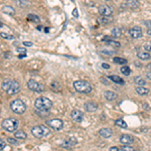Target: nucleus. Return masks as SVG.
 Wrapping results in <instances>:
<instances>
[{
	"mask_svg": "<svg viewBox=\"0 0 151 151\" xmlns=\"http://www.w3.org/2000/svg\"><path fill=\"white\" fill-rule=\"evenodd\" d=\"M2 90L9 95H15L20 91V85L16 81L4 80L2 83Z\"/></svg>",
	"mask_w": 151,
	"mask_h": 151,
	"instance_id": "nucleus-1",
	"label": "nucleus"
},
{
	"mask_svg": "<svg viewBox=\"0 0 151 151\" xmlns=\"http://www.w3.org/2000/svg\"><path fill=\"white\" fill-rule=\"evenodd\" d=\"M34 107L39 111H49L53 107V102L47 97H39L34 102Z\"/></svg>",
	"mask_w": 151,
	"mask_h": 151,
	"instance_id": "nucleus-2",
	"label": "nucleus"
},
{
	"mask_svg": "<svg viewBox=\"0 0 151 151\" xmlns=\"http://www.w3.org/2000/svg\"><path fill=\"white\" fill-rule=\"evenodd\" d=\"M73 86H74L75 90H76L77 92H79V93L89 94V93H91L92 92V86L90 85L88 82L83 81V80L75 81L74 84H73Z\"/></svg>",
	"mask_w": 151,
	"mask_h": 151,
	"instance_id": "nucleus-3",
	"label": "nucleus"
},
{
	"mask_svg": "<svg viewBox=\"0 0 151 151\" xmlns=\"http://www.w3.org/2000/svg\"><path fill=\"white\" fill-rule=\"evenodd\" d=\"M2 128L7 132H14L18 128V121L15 118H7L2 121Z\"/></svg>",
	"mask_w": 151,
	"mask_h": 151,
	"instance_id": "nucleus-4",
	"label": "nucleus"
},
{
	"mask_svg": "<svg viewBox=\"0 0 151 151\" xmlns=\"http://www.w3.org/2000/svg\"><path fill=\"white\" fill-rule=\"evenodd\" d=\"M10 108L11 110L14 113L18 114V115H21L25 112L26 110V105L22 102L19 99H16V100H13L12 102L10 103Z\"/></svg>",
	"mask_w": 151,
	"mask_h": 151,
	"instance_id": "nucleus-5",
	"label": "nucleus"
},
{
	"mask_svg": "<svg viewBox=\"0 0 151 151\" xmlns=\"http://www.w3.org/2000/svg\"><path fill=\"white\" fill-rule=\"evenodd\" d=\"M31 134L35 138H41V137L47 136V135L49 134V129L43 125L33 126L31 128Z\"/></svg>",
	"mask_w": 151,
	"mask_h": 151,
	"instance_id": "nucleus-6",
	"label": "nucleus"
},
{
	"mask_svg": "<svg viewBox=\"0 0 151 151\" xmlns=\"http://www.w3.org/2000/svg\"><path fill=\"white\" fill-rule=\"evenodd\" d=\"M47 125L49 126L51 128H53V130H62L64 128V122L61 119H51L47 120Z\"/></svg>",
	"mask_w": 151,
	"mask_h": 151,
	"instance_id": "nucleus-7",
	"label": "nucleus"
},
{
	"mask_svg": "<svg viewBox=\"0 0 151 151\" xmlns=\"http://www.w3.org/2000/svg\"><path fill=\"white\" fill-rule=\"evenodd\" d=\"M27 87L29 90H31V91H33V92H37V93H41V92L45 91L43 85L33 81V80H29V81L27 82Z\"/></svg>",
	"mask_w": 151,
	"mask_h": 151,
	"instance_id": "nucleus-8",
	"label": "nucleus"
},
{
	"mask_svg": "<svg viewBox=\"0 0 151 151\" xmlns=\"http://www.w3.org/2000/svg\"><path fill=\"white\" fill-rule=\"evenodd\" d=\"M98 11H99V13L102 15V16L109 17V16H111V15L113 14V12H114V9H113V7L110 6V5L103 4V5H100V6H99Z\"/></svg>",
	"mask_w": 151,
	"mask_h": 151,
	"instance_id": "nucleus-9",
	"label": "nucleus"
},
{
	"mask_svg": "<svg viewBox=\"0 0 151 151\" xmlns=\"http://www.w3.org/2000/svg\"><path fill=\"white\" fill-rule=\"evenodd\" d=\"M71 117H72V119L74 120L75 122L81 123V122L83 121L84 114H83V112H81L80 110H73L72 113H71Z\"/></svg>",
	"mask_w": 151,
	"mask_h": 151,
	"instance_id": "nucleus-10",
	"label": "nucleus"
},
{
	"mask_svg": "<svg viewBox=\"0 0 151 151\" xmlns=\"http://www.w3.org/2000/svg\"><path fill=\"white\" fill-rule=\"evenodd\" d=\"M129 34L133 39H140V37H142L143 32H142V29L139 26H135V27H132L129 30Z\"/></svg>",
	"mask_w": 151,
	"mask_h": 151,
	"instance_id": "nucleus-11",
	"label": "nucleus"
},
{
	"mask_svg": "<svg viewBox=\"0 0 151 151\" xmlns=\"http://www.w3.org/2000/svg\"><path fill=\"white\" fill-rule=\"evenodd\" d=\"M120 142L122 144L131 145L132 143H134V137L128 134H122L121 137H120Z\"/></svg>",
	"mask_w": 151,
	"mask_h": 151,
	"instance_id": "nucleus-12",
	"label": "nucleus"
},
{
	"mask_svg": "<svg viewBox=\"0 0 151 151\" xmlns=\"http://www.w3.org/2000/svg\"><path fill=\"white\" fill-rule=\"evenodd\" d=\"M84 108L88 111V112H95L98 110V104L95 102H87L84 105Z\"/></svg>",
	"mask_w": 151,
	"mask_h": 151,
	"instance_id": "nucleus-13",
	"label": "nucleus"
},
{
	"mask_svg": "<svg viewBox=\"0 0 151 151\" xmlns=\"http://www.w3.org/2000/svg\"><path fill=\"white\" fill-rule=\"evenodd\" d=\"M99 134L103 138H110L113 135V131L110 128H102V129L99 131Z\"/></svg>",
	"mask_w": 151,
	"mask_h": 151,
	"instance_id": "nucleus-14",
	"label": "nucleus"
},
{
	"mask_svg": "<svg viewBox=\"0 0 151 151\" xmlns=\"http://www.w3.org/2000/svg\"><path fill=\"white\" fill-rule=\"evenodd\" d=\"M104 96L108 101H114V100H116L118 97L117 94H116L115 92H112V91H106L104 93Z\"/></svg>",
	"mask_w": 151,
	"mask_h": 151,
	"instance_id": "nucleus-15",
	"label": "nucleus"
},
{
	"mask_svg": "<svg viewBox=\"0 0 151 151\" xmlns=\"http://www.w3.org/2000/svg\"><path fill=\"white\" fill-rule=\"evenodd\" d=\"M139 1L138 0H127L126 1V6L131 9H137L139 7Z\"/></svg>",
	"mask_w": 151,
	"mask_h": 151,
	"instance_id": "nucleus-16",
	"label": "nucleus"
},
{
	"mask_svg": "<svg viewBox=\"0 0 151 151\" xmlns=\"http://www.w3.org/2000/svg\"><path fill=\"white\" fill-rule=\"evenodd\" d=\"M149 90L147 88H145L144 86H139V87L136 88V93L140 96H146L149 94Z\"/></svg>",
	"mask_w": 151,
	"mask_h": 151,
	"instance_id": "nucleus-17",
	"label": "nucleus"
},
{
	"mask_svg": "<svg viewBox=\"0 0 151 151\" xmlns=\"http://www.w3.org/2000/svg\"><path fill=\"white\" fill-rule=\"evenodd\" d=\"M109 80H111V81L114 82V83H116V84H120V85H124V84H125V82H124L120 77L116 76V75H111V76H109Z\"/></svg>",
	"mask_w": 151,
	"mask_h": 151,
	"instance_id": "nucleus-18",
	"label": "nucleus"
},
{
	"mask_svg": "<svg viewBox=\"0 0 151 151\" xmlns=\"http://www.w3.org/2000/svg\"><path fill=\"white\" fill-rule=\"evenodd\" d=\"M137 57H138L140 60L145 61V60H150L151 59V55L150 53H145V51H140V53H137Z\"/></svg>",
	"mask_w": 151,
	"mask_h": 151,
	"instance_id": "nucleus-19",
	"label": "nucleus"
},
{
	"mask_svg": "<svg viewBox=\"0 0 151 151\" xmlns=\"http://www.w3.org/2000/svg\"><path fill=\"white\" fill-rule=\"evenodd\" d=\"M2 11L5 13V14H8V15H14L15 14V10L13 7L11 6H3L2 7Z\"/></svg>",
	"mask_w": 151,
	"mask_h": 151,
	"instance_id": "nucleus-20",
	"label": "nucleus"
},
{
	"mask_svg": "<svg viewBox=\"0 0 151 151\" xmlns=\"http://www.w3.org/2000/svg\"><path fill=\"white\" fill-rule=\"evenodd\" d=\"M14 136H15V138H17V139H26L27 135H26V133L24 131H22V130H19V131L15 132Z\"/></svg>",
	"mask_w": 151,
	"mask_h": 151,
	"instance_id": "nucleus-21",
	"label": "nucleus"
},
{
	"mask_svg": "<svg viewBox=\"0 0 151 151\" xmlns=\"http://www.w3.org/2000/svg\"><path fill=\"white\" fill-rule=\"evenodd\" d=\"M134 82L137 86H146V81L143 79L142 77L138 76V77H135L134 78Z\"/></svg>",
	"mask_w": 151,
	"mask_h": 151,
	"instance_id": "nucleus-22",
	"label": "nucleus"
},
{
	"mask_svg": "<svg viewBox=\"0 0 151 151\" xmlns=\"http://www.w3.org/2000/svg\"><path fill=\"white\" fill-rule=\"evenodd\" d=\"M112 35L114 36V37H120V36L122 35V30L120 29L119 27H114L112 29Z\"/></svg>",
	"mask_w": 151,
	"mask_h": 151,
	"instance_id": "nucleus-23",
	"label": "nucleus"
},
{
	"mask_svg": "<svg viewBox=\"0 0 151 151\" xmlns=\"http://www.w3.org/2000/svg\"><path fill=\"white\" fill-rule=\"evenodd\" d=\"M115 124H116V126H118V127H121V128H124V129L128 127V126H127V123H126V122L124 121L123 119H121V118H120V119H117V120H116V121H115Z\"/></svg>",
	"mask_w": 151,
	"mask_h": 151,
	"instance_id": "nucleus-24",
	"label": "nucleus"
},
{
	"mask_svg": "<svg viewBox=\"0 0 151 151\" xmlns=\"http://www.w3.org/2000/svg\"><path fill=\"white\" fill-rule=\"evenodd\" d=\"M113 61H114V63H116V64H119V65H126V64H127V60H126V59L119 58V57H116V58H114V59H113Z\"/></svg>",
	"mask_w": 151,
	"mask_h": 151,
	"instance_id": "nucleus-25",
	"label": "nucleus"
},
{
	"mask_svg": "<svg viewBox=\"0 0 151 151\" xmlns=\"http://www.w3.org/2000/svg\"><path fill=\"white\" fill-rule=\"evenodd\" d=\"M27 19H29L32 22H39V17L35 14H28Z\"/></svg>",
	"mask_w": 151,
	"mask_h": 151,
	"instance_id": "nucleus-26",
	"label": "nucleus"
},
{
	"mask_svg": "<svg viewBox=\"0 0 151 151\" xmlns=\"http://www.w3.org/2000/svg\"><path fill=\"white\" fill-rule=\"evenodd\" d=\"M121 73L123 75H125V76H129V75L131 74V69L127 66H124L121 68Z\"/></svg>",
	"mask_w": 151,
	"mask_h": 151,
	"instance_id": "nucleus-27",
	"label": "nucleus"
},
{
	"mask_svg": "<svg viewBox=\"0 0 151 151\" xmlns=\"http://www.w3.org/2000/svg\"><path fill=\"white\" fill-rule=\"evenodd\" d=\"M0 36H1L2 39H7V41H12V39H14V36L11 35V34L5 33V32H1V33H0Z\"/></svg>",
	"mask_w": 151,
	"mask_h": 151,
	"instance_id": "nucleus-28",
	"label": "nucleus"
},
{
	"mask_svg": "<svg viewBox=\"0 0 151 151\" xmlns=\"http://www.w3.org/2000/svg\"><path fill=\"white\" fill-rule=\"evenodd\" d=\"M105 43H107L108 45H112V47H119L120 45V43H118V41H113V39H109V41H105Z\"/></svg>",
	"mask_w": 151,
	"mask_h": 151,
	"instance_id": "nucleus-29",
	"label": "nucleus"
},
{
	"mask_svg": "<svg viewBox=\"0 0 151 151\" xmlns=\"http://www.w3.org/2000/svg\"><path fill=\"white\" fill-rule=\"evenodd\" d=\"M121 150H123V151H127V150L132 151V150H134V148H133V147H132V146H130V145L123 144V146L121 147Z\"/></svg>",
	"mask_w": 151,
	"mask_h": 151,
	"instance_id": "nucleus-30",
	"label": "nucleus"
},
{
	"mask_svg": "<svg viewBox=\"0 0 151 151\" xmlns=\"http://www.w3.org/2000/svg\"><path fill=\"white\" fill-rule=\"evenodd\" d=\"M16 51L18 53H26V49L24 47H16Z\"/></svg>",
	"mask_w": 151,
	"mask_h": 151,
	"instance_id": "nucleus-31",
	"label": "nucleus"
},
{
	"mask_svg": "<svg viewBox=\"0 0 151 151\" xmlns=\"http://www.w3.org/2000/svg\"><path fill=\"white\" fill-rule=\"evenodd\" d=\"M7 142H9L10 144H12V145H17V141L13 138H7Z\"/></svg>",
	"mask_w": 151,
	"mask_h": 151,
	"instance_id": "nucleus-32",
	"label": "nucleus"
},
{
	"mask_svg": "<svg viewBox=\"0 0 151 151\" xmlns=\"http://www.w3.org/2000/svg\"><path fill=\"white\" fill-rule=\"evenodd\" d=\"M6 146V143L2 140V139H0V150H3Z\"/></svg>",
	"mask_w": 151,
	"mask_h": 151,
	"instance_id": "nucleus-33",
	"label": "nucleus"
},
{
	"mask_svg": "<svg viewBox=\"0 0 151 151\" xmlns=\"http://www.w3.org/2000/svg\"><path fill=\"white\" fill-rule=\"evenodd\" d=\"M144 49L149 51V53H151V43H146V45H144Z\"/></svg>",
	"mask_w": 151,
	"mask_h": 151,
	"instance_id": "nucleus-34",
	"label": "nucleus"
},
{
	"mask_svg": "<svg viewBox=\"0 0 151 151\" xmlns=\"http://www.w3.org/2000/svg\"><path fill=\"white\" fill-rule=\"evenodd\" d=\"M73 16H74V17H79V13H78V9L77 8H74V10H73Z\"/></svg>",
	"mask_w": 151,
	"mask_h": 151,
	"instance_id": "nucleus-35",
	"label": "nucleus"
},
{
	"mask_svg": "<svg viewBox=\"0 0 151 151\" xmlns=\"http://www.w3.org/2000/svg\"><path fill=\"white\" fill-rule=\"evenodd\" d=\"M22 45H25V47H31L32 43H29V41H23V43H22Z\"/></svg>",
	"mask_w": 151,
	"mask_h": 151,
	"instance_id": "nucleus-36",
	"label": "nucleus"
},
{
	"mask_svg": "<svg viewBox=\"0 0 151 151\" xmlns=\"http://www.w3.org/2000/svg\"><path fill=\"white\" fill-rule=\"evenodd\" d=\"M102 68L106 69V70H109V69H110V66H109L108 64H102Z\"/></svg>",
	"mask_w": 151,
	"mask_h": 151,
	"instance_id": "nucleus-37",
	"label": "nucleus"
},
{
	"mask_svg": "<svg viewBox=\"0 0 151 151\" xmlns=\"http://www.w3.org/2000/svg\"><path fill=\"white\" fill-rule=\"evenodd\" d=\"M110 150H112V151H116V150H120V149H119V147L113 146V147H111V148H110Z\"/></svg>",
	"mask_w": 151,
	"mask_h": 151,
	"instance_id": "nucleus-38",
	"label": "nucleus"
},
{
	"mask_svg": "<svg viewBox=\"0 0 151 151\" xmlns=\"http://www.w3.org/2000/svg\"><path fill=\"white\" fill-rule=\"evenodd\" d=\"M146 77H147V79L150 80V81H151V73H147Z\"/></svg>",
	"mask_w": 151,
	"mask_h": 151,
	"instance_id": "nucleus-39",
	"label": "nucleus"
},
{
	"mask_svg": "<svg viewBox=\"0 0 151 151\" xmlns=\"http://www.w3.org/2000/svg\"><path fill=\"white\" fill-rule=\"evenodd\" d=\"M147 34H148V35H151V28L147 29Z\"/></svg>",
	"mask_w": 151,
	"mask_h": 151,
	"instance_id": "nucleus-40",
	"label": "nucleus"
},
{
	"mask_svg": "<svg viewBox=\"0 0 151 151\" xmlns=\"http://www.w3.org/2000/svg\"><path fill=\"white\" fill-rule=\"evenodd\" d=\"M145 24H146V25H151V21L150 20H148V21L145 22Z\"/></svg>",
	"mask_w": 151,
	"mask_h": 151,
	"instance_id": "nucleus-41",
	"label": "nucleus"
},
{
	"mask_svg": "<svg viewBox=\"0 0 151 151\" xmlns=\"http://www.w3.org/2000/svg\"><path fill=\"white\" fill-rule=\"evenodd\" d=\"M146 68H147V70H150V71H151V64L147 65V67H146Z\"/></svg>",
	"mask_w": 151,
	"mask_h": 151,
	"instance_id": "nucleus-42",
	"label": "nucleus"
},
{
	"mask_svg": "<svg viewBox=\"0 0 151 151\" xmlns=\"http://www.w3.org/2000/svg\"><path fill=\"white\" fill-rule=\"evenodd\" d=\"M49 28H45V32H49Z\"/></svg>",
	"mask_w": 151,
	"mask_h": 151,
	"instance_id": "nucleus-43",
	"label": "nucleus"
},
{
	"mask_svg": "<svg viewBox=\"0 0 151 151\" xmlns=\"http://www.w3.org/2000/svg\"><path fill=\"white\" fill-rule=\"evenodd\" d=\"M0 27H2V23L1 22H0Z\"/></svg>",
	"mask_w": 151,
	"mask_h": 151,
	"instance_id": "nucleus-44",
	"label": "nucleus"
}]
</instances>
